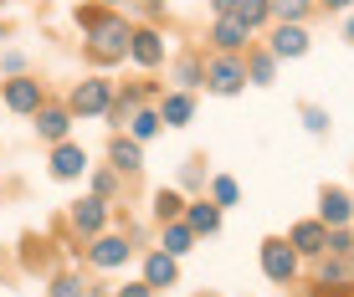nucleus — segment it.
Returning a JSON list of instances; mask_svg holds the SVG:
<instances>
[{"instance_id":"nucleus-1","label":"nucleus","mask_w":354,"mask_h":297,"mask_svg":"<svg viewBox=\"0 0 354 297\" xmlns=\"http://www.w3.org/2000/svg\"><path fill=\"white\" fill-rule=\"evenodd\" d=\"M77 21H82V31L93 36V52L103 57V61H113V57H124L129 52V41H133V31H129V21L118 16V10H77Z\"/></svg>"},{"instance_id":"nucleus-2","label":"nucleus","mask_w":354,"mask_h":297,"mask_svg":"<svg viewBox=\"0 0 354 297\" xmlns=\"http://www.w3.org/2000/svg\"><path fill=\"white\" fill-rule=\"evenodd\" d=\"M205 88H211L216 97H236L241 88H247V67H241L236 57H216V61H205Z\"/></svg>"},{"instance_id":"nucleus-3","label":"nucleus","mask_w":354,"mask_h":297,"mask_svg":"<svg viewBox=\"0 0 354 297\" xmlns=\"http://www.w3.org/2000/svg\"><path fill=\"white\" fill-rule=\"evenodd\" d=\"M113 108V88L103 77H82L72 88V113H108Z\"/></svg>"},{"instance_id":"nucleus-4","label":"nucleus","mask_w":354,"mask_h":297,"mask_svg":"<svg viewBox=\"0 0 354 297\" xmlns=\"http://www.w3.org/2000/svg\"><path fill=\"white\" fill-rule=\"evenodd\" d=\"M262 271L272 282H288L292 271H298V251H292V241H262Z\"/></svg>"},{"instance_id":"nucleus-5","label":"nucleus","mask_w":354,"mask_h":297,"mask_svg":"<svg viewBox=\"0 0 354 297\" xmlns=\"http://www.w3.org/2000/svg\"><path fill=\"white\" fill-rule=\"evenodd\" d=\"M6 108H16V113H36V108H41V82H36V77H10L6 82Z\"/></svg>"},{"instance_id":"nucleus-6","label":"nucleus","mask_w":354,"mask_h":297,"mask_svg":"<svg viewBox=\"0 0 354 297\" xmlns=\"http://www.w3.org/2000/svg\"><path fill=\"white\" fill-rule=\"evenodd\" d=\"M308 52V31H303V21H283V26L272 31V57H303Z\"/></svg>"},{"instance_id":"nucleus-7","label":"nucleus","mask_w":354,"mask_h":297,"mask_svg":"<svg viewBox=\"0 0 354 297\" xmlns=\"http://www.w3.org/2000/svg\"><path fill=\"white\" fill-rule=\"evenodd\" d=\"M129 57L139 61V67H160V61H165V36L160 31H133Z\"/></svg>"},{"instance_id":"nucleus-8","label":"nucleus","mask_w":354,"mask_h":297,"mask_svg":"<svg viewBox=\"0 0 354 297\" xmlns=\"http://www.w3.org/2000/svg\"><path fill=\"white\" fill-rule=\"evenodd\" d=\"M211 41L221 46V52H241V46L252 41V31L241 26L236 16H216V26H211Z\"/></svg>"},{"instance_id":"nucleus-9","label":"nucleus","mask_w":354,"mask_h":297,"mask_svg":"<svg viewBox=\"0 0 354 297\" xmlns=\"http://www.w3.org/2000/svg\"><path fill=\"white\" fill-rule=\"evenodd\" d=\"M319 215H324V226H349L354 220V200L344 190H324L319 195Z\"/></svg>"},{"instance_id":"nucleus-10","label":"nucleus","mask_w":354,"mask_h":297,"mask_svg":"<svg viewBox=\"0 0 354 297\" xmlns=\"http://www.w3.org/2000/svg\"><path fill=\"white\" fill-rule=\"evenodd\" d=\"M324 241H328V226H324V220H303V226H292V251L324 256Z\"/></svg>"},{"instance_id":"nucleus-11","label":"nucleus","mask_w":354,"mask_h":297,"mask_svg":"<svg viewBox=\"0 0 354 297\" xmlns=\"http://www.w3.org/2000/svg\"><path fill=\"white\" fill-rule=\"evenodd\" d=\"M124 262H129V241L124 236H97L93 241V267L113 271V267H124Z\"/></svg>"},{"instance_id":"nucleus-12","label":"nucleus","mask_w":354,"mask_h":297,"mask_svg":"<svg viewBox=\"0 0 354 297\" xmlns=\"http://www.w3.org/2000/svg\"><path fill=\"white\" fill-rule=\"evenodd\" d=\"M67 123H72L67 108H46V103L36 108V133H41L46 144H62V139H67Z\"/></svg>"},{"instance_id":"nucleus-13","label":"nucleus","mask_w":354,"mask_h":297,"mask_svg":"<svg viewBox=\"0 0 354 297\" xmlns=\"http://www.w3.org/2000/svg\"><path fill=\"white\" fill-rule=\"evenodd\" d=\"M319 287H354V256H324Z\"/></svg>"},{"instance_id":"nucleus-14","label":"nucleus","mask_w":354,"mask_h":297,"mask_svg":"<svg viewBox=\"0 0 354 297\" xmlns=\"http://www.w3.org/2000/svg\"><path fill=\"white\" fill-rule=\"evenodd\" d=\"M82 169H88V154H82V148H72V144H57V154H52V175H57V180H77Z\"/></svg>"},{"instance_id":"nucleus-15","label":"nucleus","mask_w":354,"mask_h":297,"mask_svg":"<svg viewBox=\"0 0 354 297\" xmlns=\"http://www.w3.org/2000/svg\"><path fill=\"white\" fill-rule=\"evenodd\" d=\"M190 113H195V97L190 93H169L165 108H160V123H165V128H185Z\"/></svg>"},{"instance_id":"nucleus-16","label":"nucleus","mask_w":354,"mask_h":297,"mask_svg":"<svg viewBox=\"0 0 354 297\" xmlns=\"http://www.w3.org/2000/svg\"><path fill=\"white\" fill-rule=\"evenodd\" d=\"M144 282H149V287H175V256L169 251L144 256Z\"/></svg>"},{"instance_id":"nucleus-17","label":"nucleus","mask_w":354,"mask_h":297,"mask_svg":"<svg viewBox=\"0 0 354 297\" xmlns=\"http://www.w3.org/2000/svg\"><path fill=\"white\" fill-rule=\"evenodd\" d=\"M103 215H108L103 200H77L72 205V226H77L82 236H97V231H103Z\"/></svg>"},{"instance_id":"nucleus-18","label":"nucleus","mask_w":354,"mask_h":297,"mask_svg":"<svg viewBox=\"0 0 354 297\" xmlns=\"http://www.w3.org/2000/svg\"><path fill=\"white\" fill-rule=\"evenodd\" d=\"M185 226L211 236V231L221 226V205H216V200H195V205H185Z\"/></svg>"},{"instance_id":"nucleus-19","label":"nucleus","mask_w":354,"mask_h":297,"mask_svg":"<svg viewBox=\"0 0 354 297\" xmlns=\"http://www.w3.org/2000/svg\"><path fill=\"white\" fill-rule=\"evenodd\" d=\"M108 159H113V169H118V175H133V169L144 164L139 139H113V144H108Z\"/></svg>"},{"instance_id":"nucleus-20","label":"nucleus","mask_w":354,"mask_h":297,"mask_svg":"<svg viewBox=\"0 0 354 297\" xmlns=\"http://www.w3.org/2000/svg\"><path fill=\"white\" fill-rule=\"evenodd\" d=\"M190 241H195V231L185 226V220H165V251L169 256H185Z\"/></svg>"},{"instance_id":"nucleus-21","label":"nucleus","mask_w":354,"mask_h":297,"mask_svg":"<svg viewBox=\"0 0 354 297\" xmlns=\"http://www.w3.org/2000/svg\"><path fill=\"white\" fill-rule=\"evenodd\" d=\"M236 21H241L247 31H257V26L272 21V6H267V0H241V6H236Z\"/></svg>"},{"instance_id":"nucleus-22","label":"nucleus","mask_w":354,"mask_h":297,"mask_svg":"<svg viewBox=\"0 0 354 297\" xmlns=\"http://www.w3.org/2000/svg\"><path fill=\"white\" fill-rule=\"evenodd\" d=\"M175 82H180V93H185V88H195V82H205L201 57H180V61H175Z\"/></svg>"},{"instance_id":"nucleus-23","label":"nucleus","mask_w":354,"mask_h":297,"mask_svg":"<svg viewBox=\"0 0 354 297\" xmlns=\"http://www.w3.org/2000/svg\"><path fill=\"white\" fill-rule=\"evenodd\" d=\"M272 72H277V57H272V52H257V57L247 61V77L257 82V88H267V82H272Z\"/></svg>"},{"instance_id":"nucleus-24","label":"nucleus","mask_w":354,"mask_h":297,"mask_svg":"<svg viewBox=\"0 0 354 297\" xmlns=\"http://www.w3.org/2000/svg\"><path fill=\"white\" fill-rule=\"evenodd\" d=\"M180 210H185V200H180L175 190H160V195H154V215H160V220H180Z\"/></svg>"},{"instance_id":"nucleus-25","label":"nucleus","mask_w":354,"mask_h":297,"mask_svg":"<svg viewBox=\"0 0 354 297\" xmlns=\"http://www.w3.org/2000/svg\"><path fill=\"white\" fill-rule=\"evenodd\" d=\"M129 128H133V139H154V133H160V113H149V108H144V113H133L129 118Z\"/></svg>"},{"instance_id":"nucleus-26","label":"nucleus","mask_w":354,"mask_h":297,"mask_svg":"<svg viewBox=\"0 0 354 297\" xmlns=\"http://www.w3.org/2000/svg\"><path fill=\"white\" fill-rule=\"evenodd\" d=\"M267 6H272L277 21H303L308 16V0H267Z\"/></svg>"},{"instance_id":"nucleus-27","label":"nucleus","mask_w":354,"mask_h":297,"mask_svg":"<svg viewBox=\"0 0 354 297\" xmlns=\"http://www.w3.org/2000/svg\"><path fill=\"white\" fill-rule=\"evenodd\" d=\"M211 200H216V205H236V200H241L236 180H226V175H221V180H211Z\"/></svg>"},{"instance_id":"nucleus-28","label":"nucleus","mask_w":354,"mask_h":297,"mask_svg":"<svg viewBox=\"0 0 354 297\" xmlns=\"http://www.w3.org/2000/svg\"><path fill=\"white\" fill-rule=\"evenodd\" d=\"M303 128H308V133H328V113H324V108H303Z\"/></svg>"},{"instance_id":"nucleus-29","label":"nucleus","mask_w":354,"mask_h":297,"mask_svg":"<svg viewBox=\"0 0 354 297\" xmlns=\"http://www.w3.org/2000/svg\"><path fill=\"white\" fill-rule=\"evenodd\" d=\"M52 297H88V287H82L77 277H57L52 282Z\"/></svg>"},{"instance_id":"nucleus-30","label":"nucleus","mask_w":354,"mask_h":297,"mask_svg":"<svg viewBox=\"0 0 354 297\" xmlns=\"http://www.w3.org/2000/svg\"><path fill=\"white\" fill-rule=\"evenodd\" d=\"M113 184H118V175H108V169H103V175H93V190H97V200H108V195H113Z\"/></svg>"},{"instance_id":"nucleus-31","label":"nucleus","mask_w":354,"mask_h":297,"mask_svg":"<svg viewBox=\"0 0 354 297\" xmlns=\"http://www.w3.org/2000/svg\"><path fill=\"white\" fill-rule=\"evenodd\" d=\"M236 6H241V0H211L216 16H236Z\"/></svg>"},{"instance_id":"nucleus-32","label":"nucleus","mask_w":354,"mask_h":297,"mask_svg":"<svg viewBox=\"0 0 354 297\" xmlns=\"http://www.w3.org/2000/svg\"><path fill=\"white\" fill-rule=\"evenodd\" d=\"M118 297H154V287H149V282H139V287H124Z\"/></svg>"},{"instance_id":"nucleus-33","label":"nucleus","mask_w":354,"mask_h":297,"mask_svg":"<svg viewBox=\"0 0 354 297\" xmlns=\"http://www.w3.org/2000/svg\"><path fill=\"white\" fill-rule=\"evenodd\" d=\"M324 6H328V10H349L354 0H324Z\"/></svg>"},{"instance_id":"nucleus-34","label":"nucleus","mask_w":354,"mask_h":297,"mask_svg":"<svg viewBox=\"0 0 354 297\" xmlns=\"http://www.w3.org/2000/svg\"><path fill=\"white\" fill-rule=\"evenodd\" d=\"M344 36H349V41H354V16H349V26H344Z\"/></svg>"},{"instance_id":"nucleus-35","label":"nucleus","mask_w":354,"mask_h":297,"mask_svg":"<svg viewBox=\"0 0 354 297\" xmlns=\"http://www.w3.org/2000/svg\"><path fill=\"white\" fill-rule=\"evenodd\" d=\"M103 6H108V10H118V6H124V0H103Z\"/></svg>"}]
</instances>
